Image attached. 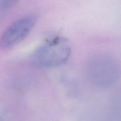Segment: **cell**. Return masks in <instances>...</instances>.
Wrapping results in <instances>:
<instances>
[{"label":"cell","mask_w":121,"mask_h":121,"mask_svg":"<svg viewBox=\"0 0 121 121\" xmlns=\"http://www.w3.org/2000/svg\"><path fill=\"white\" fill-rule=\"evenodd\" d=\"M19 0H0V8L2 9H7L16 4Z\"/></svg>","instance_id":"cell-4"},{"label":"cell","mask_w":121,"mask_h":121,"mask_svg":"<svg viewBox=\"0 0 121 121\" xmlns=\"http://www.w3.org/2000/svg\"><path fill=\"white\" fill-rule=\"evenodd\" d=\"M37 19L35 14H28L12 22L1 34L0 48L10 49L22 42L34 28Z\"/></svg>","instance_id":"cell-3"},{"label":"cell","mask_w":121,"mask_h":121,"mask_svg":"<svg viewBox=\"0 0 121 121\" xmlns=\"http://www.w3.org/2000/svg\"><path fill=\"white\" fill-rule=\"evenodd\" d=\"M119 63L108 54H98L92 57L86 66V75L89 81L100 88H108L119 79Z\"/></svg>","instance_id":"cell-2"},{"label":"cell","mask_w":121,"mask_h":121,"mask_svg":"<svg viewBox=\"0 0 121 121\" xmlns=\"http://www.w3.org/2000/svg\"><path fill=\"white\" fill-rule=\"evenodd\" d=\"M72 53L70 43L66 38L55 36L38 47L30 56L33 64L44 68H55L65 65Z\"/></svg>","instance_id":"cell-1"}]
</instances>
